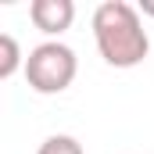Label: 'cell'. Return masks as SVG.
Segmentation results:
<instances>
[{"instance_id":"6da1fadb","label":"cell","mask_w":154,"mask_h":154,"mask_svg":"<svg viewBox=\"0 0 154 154\" xmlns=\"http://www.w3.org/2000/svg\"><path fill=\"white\" fill-rule=\"evenodd\" d=\"M93 39L111 68H136L151 54V39L140 22V11L125 0H104L93 11Z\"/></svg>"},{"instance_id":"7a4b0ae2","label":"cell","mask_w":154,"mask_h":154,"mask_svg":"<svg viewBox=\"0 0 154 154\" xmlns=\"http://www.w3.org/2000/svg\"><path fill=\"white\" fill-rule=\"evenodd\" d=\"M79 72V57L72 47L57 43V39H47L29 50L25 57V79H29V90H36L43 97L50 93H65Z\"/></svg>"},{"instance_id":"3957f363","label":"cell","mask_w":154,"mask_h":154,"mask_svg":"<svg viewBox=\"0 0 154 154\" xmlns=\"http://www.w3.org/2000/svg\"><path fill=\"white\" fill-rule=\"evenodd\" d=\"M29 18H32V25H36L39 32L61 36L75 22V4L72 0H32L29 4Z\"/></svg>"},{"instance_id":"277c9868","label":"cell","mask_w":154,"mask_h":154,"mask_svg":"<svg viewBox=\"0 0 154 154\" xmlns=\"http://www.w3.org/2000/svg\"><path fill=\"white\" fill-rule=\"evenodd\" d=\"M25 72V61H22V47H18V39L11 36V32H4L0 36V79H11L14 72Z\"/></svg>"},{"instance_id":"5b68a950","label":"cell","mask_w":154,"mask_h":154,"mask_svg":"<svg viewBox=\"0 0 154 154\" xmlns=\"http://www.w3.org/2000/svg\"><path fill=\"white\" fill-rule=\"evenodd\" d=\"M36 154H82V143H79L75 136H65V133H57V136H47L43 143H39Z\"/></svg>"},{"instance_id":"8992f818","label":"cell","mask_w":154,"mask_h":154,"mask_svg":"<svg viewBox=\"0 0 154 154\" xmlns=\"http://www.w3.org/2000/svg\"><path fill=\"white\" fill-rule=\"evenodd\" d=\"M143 14H154V4H147V0H143Z\"/></svg>"}]
</instances>
